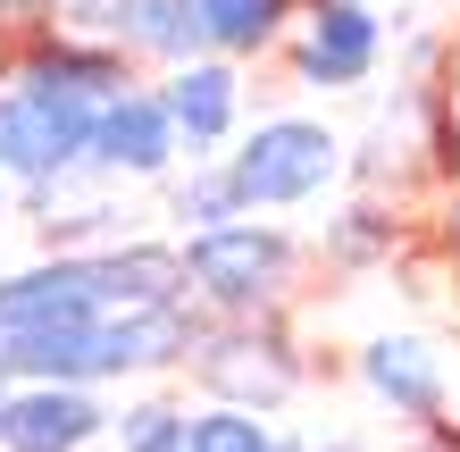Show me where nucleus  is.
I'll return each mask as SVG.
<instances>
[{
	"label": "nucleus",
	"mask_w": 460,
	"mask_h": 452,
	"mask_svg": "<svg viewBox=\"0 0 460 452\" xmlns=\"http://www.w3.org/2000/svg\"><path fill=\"white\" fill-rule=\"evenodd\" d=\"M302 260L310 252L268 209H243V218L184 235V285H193V302L209 318H277L302 294Z\"/></svg>",
	"instance_id": "nucleus-1"
},
{
	"label": "nucleus",
	"mask_w": 460,
	"mask_h": 452,
	"mask_svg": "<svg viewBox=\"0 0 460 452\" xmlns=\"http://www.w3.org/2000/svg\"><path fill=\"white\" fill-rule=\"evenodd\" d=\"M226 176H234L243 209H302L327 184H343V135L318 126V118H293V110L260 118L252 135H234Z\"/></svg>",
	"instance_id": "nucleus-2"
},
{
	"label": "nucleus",
	"mask_w": 460,
	"mask_h": 452,
	"mask_svg": "<svg viewBox=\"0 0 460 452\" xmlns=\"http://www.w3.org/2000/svg\"><path fill=\"white\" fill-rule=\"evenodd\" d=\"M184 368H193V386L209 403H243V411H285L310 377L277 318H209Z\"/></svg>",
	"instance_id": "nucleus-3"
},
{
	"label": "nucleus",
	"mask_w": 460,
	"mask_h": 452,
	"mask_svg": "<svg viewBox=\"0 0 460 452\" xmlns=\"http://www.w3.org/2000/svg\"><path fill=\"white\" fill-rule=\"evenodd\" d=\"M93 118H101L93 93H67V84H17V75H9V93H0V184H34V176L84 168Z\"/></svg>",
	"instance_id": "nucleus-4"
},
{
	"label": "nucleus",
	"mask_w": 460,
	"mask_h": 452,
	"mask_svg": "<svg viewBox=\"0 0 460 452\" xmlns=\"http://www.w3.org/2000/svg\"><path fill=\"white\" fill-rule=\"evenodd\" d=\"M277 50L302 93H360L385 67V25L368 17V0H310Z\"/></svg>",
	"instance_id": "nucleus-5"
},
{
	"label": "nucleus",
	"mask_w": 460,
	"mask_h": 452,
	"mask_svg": "<svg viewBox=\"0 0 460 452\" xmlns=\"http://www.w3.org/2000/svg\"><path fill=\"white\" fill-rule=\"evenodd\" d=\"M84 159L101 176H118V184H168L184 143H176V118H168V101H159V84H126V93L101 101Z\"/></svg>",
	"instance_id": "nucleus-6"
},
{
	"label": "nucleus",
	"mask_w": 460,
	"mask_h": 452,
	"mask_svg": "<svg viewBox=\"0 0 460 452\" xmlns=\"http://www.w3.org/2000/svg\"><path fill=\"white\" fill-rule=\"evenodd\" d=\"M101 436H110V403L93 386L9 377L0 394V452H93Z\"/></svg>",
	"instance_id": "nucleus-7"
},
{
	"label": "nucleus",
	"mask_w": 460,
	"mask_h": 452,
	"mask_svg": "<svg viewBox=\"0 0 460 452\" xmlns=\"http://www.w3.org/2000/svg\"><path fill=\"white\" fill-rule=\"evenodd\" d=\"M159 101H168V118H176L184 159H218L234 143V126H243V59L201 50V59H184V67H159Z\"/></svg>",
	"instance_id": "nucleus-8"
},
{
	"label": "nucleus",
	"mask_w": 460,
	"mask_h": 452,
	"mask_svg": "<svg viewBox=\"0 0 460 452\" xmlns=\"http://www.w3.org/2000/svg\"><path fill=\"white\" fill-rule=\"evenodd\" d=\"M110 285H101V252H50L34 269L0 277V335L25 327H67V318H101Z\"/></svg>",
	"instance_id": "nucleus-9"
},
{
	"label": "nucleus",
	"mask_w": 460,
	"mask_h": 452,
	"mask_svg": "<svg viewBox=\"0 0 460 452\" xmlns=\"http://www.w3.org/2000/svg\"><path fill=\"white\" fill-rule=\"evenodd\" d=\"M360 386L402 419V428H444V419H452V377H444L436 343H419V335L360 343Z\"/></svg>",
	"instance_id": "nucleus-10"
},
{
	"label": "nucleus",
	"mask_w": 460,
	"mask_h": 452,
	"mask_svg": "<svg viewBox=\"0 0 460 452\" xmlns=\"http://www.w3.org/2000/svg\"><path fill=\"white\" fill-rule=\"evenodd\" d=\"M17 84H67V93L110 101V93L134 84V59H126L110 34H93V25H59V34H25Z\"/></svg>",
	"instance_id": "nucleus-11"
},
{
	"label": "nucleus",
	"mask_w": 460,
	"mask_h": 452,
	"mask_svg": "<svg viewBox=\"0 0 460 452\" xmlns=\"http://www.w3.org/2000/svg\"><path fill=\"white\" fill-rule=\"evenodd\" d=\"M101 34H110L134 67H184L209 50V25L193 0H118L110 17H101Z\"/></svg>",
	"instance_id": "nucleus-12"
},
{
	"label": "nucleus",
	"mask_w": 460,
	"mask_h": 452,
	"mask_svg": "<svg viewBox=\"0 0 460 452\" xmlns=\"http://www.w3.org/2000/svg\"><path fill=\"white\" fill-rule=\"evenodd\" d=\"M193 9L209 25V50H226V59H268L310 0H193Z\"/></svg>",
	"instance_id": "nucleus-13"
},
{
	"label": "nucleus",
	"mask_w": 460,
	"mask_h": 452,
	"mask_svg": "<svg viewBox=\"0 0 460 452\" xmlns=\"http://www.w3.org/2000/svg\"><path fill=\"white\" fill-rule=\"evenodd\" d=\"M318 252H327V269H385V260L402 252V218H394L385 201H351L343 218L327 226Z\"/></svg>",
	"instance_id": "nucleus-14"
},
{
	"label": "nucleus",
	"mask_w": 460,
	"mask_h": 452,
	"mask_svg": "<svg viewBox=\"0 0 460 452\" xmlns=\"http://www.w3.org/2000/svg\"><path fill=\"white\" fill-rule=\"evenodd\" d=\"M168 218H176V235H201V226H218V218H243V193H234V176H226V151L218 159H193V176H168Z\"/></svg>",
	"instance_id": "nucleus-15"
},
{
	"label": "nucleus",
	"mask_w": 460,
	"mask_h": 452,
	"mask_svg": "<svg viewBox=\"0 0 460 452\" xmlns=\"http://www.w3.org/2000/svg\"><path fill=\"white\" fill-rule=\"evenodd\" d=\"M184 452H285V436L268 428V411L243 403H201L184 419Z\"/></svg>",
	"instance_id": "nucleus-16"
},
{
	"label": "nucleus",
	"mask_w": 460,
	"mask_h": 452,
	"mask_svg": "<svg viewBox=\"0 0 460 452\" xmlns=\"http://www.w3.org/2000/svg\"><path fill=\"white\" fill-rule=\"evenodd\" d=\"M184 403H168V394H143V403L110 411V444L118 452H184Z\"/></svg>",
	"instance_id": "nucleus-17"
},
{
	"label": "nucleus",
	"mask_w": 460,
	"mask_h": 452,
	"mask_svg": "<svg viewBox=\"0 0 460 452\" xmlns=\"http://www.w3.org/2000/svg\"><path fill=\"white\" fill-rule=\"evenodd\" d=\"M50 9H67V25H93V34H101V17H110L118 0H50Z\"/></svg>",
	"instance_id": "nucleus-18"
},
{
	"label": "nucleus",
	"mask_w": 460,
	"mask_h": 452,
	"mask_svg": "<svg viewBox=\"0 0 460 452\" xmlns=\"http://www.w3.org/2000/svg\"><path fill=\"white\" fill-rule=\"evenodd\" d=\"M436 244L460 260V184H452V193H444V218H436Z\"/></svg>",
	"instance_id": "nucleus-19"
},
{
	"label": "nucleus",
	"mask_w": 460,
	"mask_h": 452,
	"mask_svg": "<svg viewBox=\"0 0 460 452\" xmlns=\"http://www.w3.org/2000/svg\"><path fill=\"white\" fill-rule=\"evenodd\" d=\"M9 218H17V201H9V184H0V235H9Z\"/></svg>",
	"instance_id": "nucleus-20"
},
{
	"label": "nucleus",
	"mask_w": 460,
	"mask_h": 452,
	"mask_svg": "<svg viewBox=\"0 0 460 452\" xmlns=\"http://www.w3.org/2000/svg\"><path fill=\"white\" fill-rule=\"evenodd\" d=\"M452 101H460V59H452Z\"/></svg>",
	"instance_id": "nucleus-21"
},
{
	"label": "nucleus",
	"mask_w": 460,
	"mask_h": 452,
	"mask_svg": "<svg viewBox=\"0 0 460 452\" xmlns=\"http://www.w3.org/2000/svg\"><path fill=\"white\" fill-rule=\"evenodd\" d=\"M0 394H9V368H0Z\"/></svg>",
	"instance_id": "nucleus-22"
},
{
	"label": "nucleus",
	"mask_w": 460,
	"mask_h": 452,
	"mask_svg": "<svg viewBox=\"0 0 460 452\" xmlns=\"http://www.w3.org/2000/svg\"><path fill=\"white\" fill-rule=\"evenodd\" d=\"M285 452H310V444H285Z\"/></svg>",
	"instance_id": "nucleus-23"
},
{
	"label": "nucleus",
	"mask_w": 460,
	"mask_h": 452,
	"mask_svg": "<svg viewBox=\"0 0 460 452\" xmlns=\"http://www.w3.org/2000/svg\"><path fill=\"white\" fill-rule=\"evenodd\" d=\"M368 9H376V0H368Z\"/></svg>",
	"instance_id": "nucleus-24"
}]
</instances>
